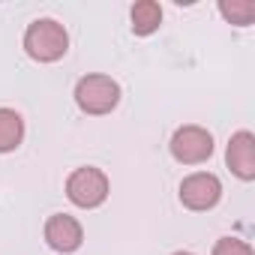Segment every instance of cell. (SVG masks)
Segmentation results:
<instances>
[{
	"mask_svg": "<svg viewBox=\"0 0 255 255\" xmlns=\"http://www.w3.org/2000/svg\"><path fill=\"white\" fill-rule=\"evenodd\" d=\"M66 48H69V36H66L63 24H57L54 18H36L24 33V51L39 63L60 60L66 54Z\"/></svg>",
	"mask_w": 255,
	"mask_h": 255,
	"instance_id": "6da1fadb",
	"label": "cell"
},
{
	"mask_svg": "<svg viewBox=\"0 0 255 255\" xmlns=\"http://www.w3.org/2000/svg\"><path fill=\"white\" fill-rule=\"evenodd\" d=\"M75 102L87 114H108L120 102V84L108 75H84L75 84Z\"/></svg>",
	"mask_w": 255,
	"mask_h": 255,
	"instance_id": "7a4b0ae2",
	"label": "cell"
},
{
	"mask_svg": "<svg viewBox=\"0 0 255 255\" xmlns=\"http://www.w3.org/2000/svg\"><path fill=\"white\" fill-rule=\"evenodd\" d=\"M66 195L75 207H84V210H93L99 207L105 198H108V177L105 171L93 168V165H84V168H75L66 180Z\"/></svg>",
	"mask_w": 255,
	"mask_h": 255,
	"instance_id": "3957f363",
	"label": "cell"
},
{
	"mask_svg": "<svg viewBox=\"0 0 255 255\" xmlns=\"http://www.w3.org/2000/svg\"><path fill=\"white\" fill-rule=\"evenodd\" d=\"M213 153V135L204 126H180L171 135V156L183 165H198L210 159Z\"/></svg>",
	"mask_w": 255,
	"mask_h": 255,
	"instance_id": "277c9868",
	"label": "cell"
},
{
	"mask_svg": "<svg viewBox=\"0 0 255 255\" xmlns=\"http://www.w3.org/2000/svg\"><path fill=\"white\" fill-rule=\"evenodd\" d=\"M219 198H222V183L210 171H195L180 183V201L189 210H210L219 204Z\"/></svg>",
	"mask_w": 255,
	"mask_h": 255,
	"instance_id": "5b68a950",
	"label": "cell"
},
{
	"mask_svg": "<svg viewBox=\"0 0 255 255\" xmlns=\"http://www.w3.org/2000/svg\"><path fill=\"white\" fill-rule=\"evenodd\" d=\"M225 162L240 180H255V135L246 129L234 132L225 150Z\"/></svg>",
	"mask_w": 255,
	"mask_h": 255,
	"instance_id": "8992f818",
	"label": "cell"
},
{
	"mask_svg": "<svg viewBox=\"0 0 255 255\" xmlns=\"http://www.w3.org/2000/svg\"><path fill=\"white\" fill-rule=\"evenodd\" d=\"M45 240L57 252H75L81 246V240H84L81 222L75 216H69V213H54L45 222Z\"/></svg>",
	"mask_w": 255,
	"mask_h": 255,
	"instance_id": "52a82bcc",
	"label": "cell"
},
{
	"mask_svg": "<svg viewBox=\"0 0 255 255\" xmlns=\"http://www.w3.org/2000/svg\"><path fill=\"white\" fill-rule=\"evenodd\" d=\"M24 138V120L12 108H0V153H9Z\"/></svg>",
	"mask_w": 255,
	"mask_h": 255,
	"instance_id": "ba28073f",
	"label": "cell"
},
{
	"mask_svg": "<svg viewBox=\"0 0 255 255\" xmlns=\"http://www.w3.org/2000/svg\"><path fill=\"white\" fill-rule=\"evenodd\" d=\"M162 24V9L156 0H138L132 6V30L138 36H150Z\"/></svg>",
	"mask_w": 255,
	"mask_h": 255,
	"instance_id": "9c48e42d",
	"label": "cell"
},
{
	"mask_svg": "<svg viewBox=\"0 0 255 255\" xmlns=\"http://www.w3.org/2000/svg\"><path fill=\"white\" fill-rule=\"evenodd\" d=\"M219 12H222L231 24L246 27V24H252V18H255V3H252V0H231V3H219Z\"/></svg>",
	"mask_w": 255,
	"mask_h": 255,
	"instance_id": "30bf717a",
	"label": "cell"
},
{
	"mask_svg": "<svg viewBox=\"0 0 255 255\" xmlns=\"http://www.w3.org/2000/svg\"><path fill=\"white\" fill-rule=\"evenodd\" d=\"M213 255H252V246L240 237H222V240H216Z\"/></svg>",
	"mask_w": 255,
	"mask_h": 255,
	"instance_id": "8fae6325",
	"label": "cell"
},
{
	"mask_svg": "<svg viewBox=\"0 0 255 255\" xmlns=\"http://www.w3.org/2000/svg\"><path fill=\"white\" fill-rule=\"evenodd\" d=\"M171 255H192V252H171Z\"/></svg>",
	"mask_w": 255,
	"mask_h": 255,
	"instance_id": "7c38bea8",
	"label": "cell"
}]
</instances>
